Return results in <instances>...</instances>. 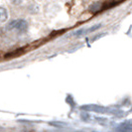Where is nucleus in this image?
<instances>
[{
	"instance_id": "nucleus-1",
	"label": "nucleus",
	"mask_w": 132,
	"mask_h": 132,
	"mask_svg": "<svg viewBox=\"0 0 132 132\" xmlns=\"http://www.w3.org/2000/svg\"><path fill=\"white\" fill-rule=\"evenodd\" d=\"M7 29L8 30H15L20 34L26 33L27 30H28V23H27L26 20L24 19L12 20L7 25Z\"/></svg>"
},
{
	"instance_id": "nucleus-2",
	"label": "nucleus",
	"mask_w": 132,
	"mask_h": 132,
	"mask_svg": "<svg viewBox=\"0 0 132 132\" xmlns=\"http://www.w3.org/2000/svg\"><path fill=\"white\" fill-rule=\"evenodd\" d=\"M82 109H86V110H92V111H95V112L98 113H105L108 112V110L106 109L105 107L103 106H99V105H85L81 106Z\"/></svg>"
},
{
	"instance_id": "nucleus-3",
	"label": "nucleus",
	"mask_w": 132,
	"mask_h": 132,
	"mask_svg": "<svg viewBox=\"0 0 132 132\" xmlns=\"http://www.w3.org/2000/svg\"><path fill=\"white\" fill-rule=\"evenodd\" d=\"M131 122L127 121V122H123L116 128V131L118 132H131Z\"/></svg>"
},
{
	"instance_id": "nucleus-4",
	"label": "nucleus",
	"mask_w": 132,
	"mask_h": 132,
	"mask_svg": "<svg viewBox=\"0 0 132 132\" xmlns=\"http://www.w3.org/2000/svg\"><path fill=\"white\" fill-rule=\"evenodd\" d=\"M102 3L101 2H94V3H93L90 6L88 7V11L90 12V13H97V12H99L101 9H102Z\"/></svg>"
},
{
	"instance_id": "nucleus-5",
	"label": "nucleus",
	"mask_w": 132,
	"mask_h": 132,
	"mask_svg": "<svg viewBox=\"0 0 132 132\" xmlns=\"http://www.w3.org/2000/svg\"><path fill=\"white\" fill-rule=\"evenodd\" d=\"M102 27V24H95V25H93V26L89 27L88 29H84V31H82V35H87V34H90L94 32V31H96L97 29L99 28H101Z\"/></svg>"
},
{
	"instance_id": "nucleus-6",
	"label": "nucleus",
	"mask_w": 132,
	"mask_h": 132,
	"mask_svg": "<svg viewBox=\"0 0 132 132\" xmlns=\"http://www.w3.org/2000/svg\"><path fill=\"white\" fill-rule=\"evenodd\" d=\"M8 19V11L6 8L0 6V23L5 22Z\"/></svg>"
},
{
	"instance_id": "nucleus-7",
	"label": "nucleus",
	"mask_w": 132,
	"mask_h": 132,
	"mask_svg": "<svg viewBox=\"0 0 132 132\" xmlns=\"http://www.w3.org/2000/svg\"><path fill=\"white\" fill-rule=\"evenodd\" d=\"M10 1H11V3L13 5H20L23 2V0H10Z\"/></svg>"
}]
</instances>
